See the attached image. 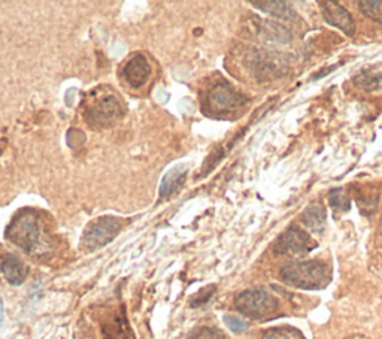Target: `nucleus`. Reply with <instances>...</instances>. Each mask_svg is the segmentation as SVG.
Segmentation results:
<instances>
[{
  "mask_svg": "<svg viewBox=\"0 0 382 339\" xmlns=\"http://www.w3.org/2000/svg\"><path fill=\"white\" fill-rule=\"evenodd\" d=\"M279 277L289 286L303 290H321L332 281L330 266L321 260L291 262L282 266Z\"/></svg>",
  "mask_w": 382,
  "mask_h": 339,
  "instance_id": "nucleus-2",
  "label": "nucleus"
},
{
  "mask_svg": "<svg viewBox=\"0 0 382 339\" xmlns=\"http://www.w3.org/2000/svg\"><path fill=\"white\" fill-rule=\"evenodd\" d=\"M247 99L243 94L236 91L224 79L212 84L208 91L204 93L203 108L204 111L212 115H226L238 111L245 105Z\"/></svg>",
  "mask_w": 382,
  "mask_h": 339,
  "instance_id": "nucleus-4",
  "label": "nucleus"
},
{
  "mask_svg": "<svg viewBox=\"0 0 382 339\" xmlns=\"http://www.w3.org/2000/svg\"><path fill=\"white\" fill-rule=\"evenodd\" d=\"M262 339H305V336L302 332L291 326H281L266 331Z\"/></svg>",
  "mask_w": 382,
  "mask_h": 339,
  "instance_id": "nucleus-16",
  "label": "nucleus"
},
{
  "mask_svg": "<svg viewBox=\"0 0 382 339\" xmlns=\"http://www.w3.org/2000/svg\"><path fill=\"white\" fill-rule=\"evenodd\" d=\"M122 74H125L126 83L132 88L139 90L148 83L149 75H151V64H149V60L142 54H134L133 57L126 62Z\"/></svg>",
  "mask_w": 382,
  "mask_h": 339,
  "instance_id": "nucleus-9",
  "label": "nucleus"
},
{
  "mask_svg": "<svg viewBox=\"0 0 382 339\" xmlns=\"http://www.w3.org/2000/svg\"><path fill=\"white\" fill-rule=\"evenodd\" d=\"M320 6L325 23L337 27L339 30H342L348 36L356 33V21H354L351 13L344 6H340L337 2H330V0L320 2Z\"/></svg>",
  "mask_w": 382,
  "mask_h": 339,
  "instance_id": "nucleus-8",
  "label": "nucleus"
},
{
  "mask_svg": "<svg viewBox=\"0 0 382 339\" xmlns=\"http://www.w3.org/2000/svg\"><path fill=\"white\" fill-rule=\"evenodd\" d=\"M121 230V222L114 217H102L93 222L83 236V247L87 251H94L111 242Z\"/></svg>",
  "mask_w": 382,
  "mask_h": 339,
  "instance_id": "nucleus-6",
  "label": "nucleus"
},
{
  "mask_svg": "<svg viewBox=\"0 0 382 339\" xmlns=\"http://www.w3.org/2000/svg\"><path fill=\"white\" fill-rule=\"evenodd\" d=\"M215 286H209V287H204L202 289L193 299H191V306H200L203 304H207L209 299H211V296L214 294L215 292Z\"/></svg>",
  "mask_w": 382,
  "mask_h": 339,
  "instance_id": "nucleus-21",
  "label": "nucleus"
},
{
  "mask_svg": "<svg viewBox=\"0 0 382 339\" xmlns=\"http://www.w3.org/2000/svg\"><path fill=\"white\" fill-rule=\"evenodd\" d=\"M253 6H255L257 9H260L269 16L275 17V18H281V20H296L297 13L296 11L291 8L290 4L282 2V0H265V2H251Z\"/></svg>",
  "mask_w": 382,
  "mask_h": 339,
  "instance_id": "nucleus-12",
  "label": "nucleus"
},
{
  "mask_svg": "<svg viewBox=\"0 0 382 339\" xmlns=\"http://www.w3.org/2000/svg\"><path fill=\"white\" fill-rule=\"evenodd\" d=\"M316 247L317 242L305 230L290 227L278 236L274 243V251L278 255H305Z\"/></svg>",
  "mask_w": 382,
  "mask_h": 339,
  "instance_id": "nucleus-7",
  "label": "nucleus"
},
{
  "mask_svg": "<svg viewBox=\"0 0 382 339\" xmlns=\"http://www.w3.org/2000/svg\"><path fill=\"white\" fill-rule=\"evenodd\" d=\"M224 323L226 326L235 333H242L248 329V323L236 316H224Z\"/></svg>",
  "mask_w": 382,
  "mask_h": 339,
  "instance_id": "nucleus-19",
  "label": "nucleus"
},
{
  "mask_svg": "<svg viewBox=\"0 0 382 339\" xmlns=\"http://www.w3.org/2000/svg\"><path fill=\"white\" fill-rule=\"evenodd\" d=\"M235 305L239 313L254 320L267 318L278 309V301L265 289L242 292L236 296Z\"/></svg>",
  "mask_w": 382,
  "mask_h": 339,
  "instance_id": "nucleus-5",
  "label": "nucleus"
},
{
  "mask_svg": "<svg viewBox=\"0 0 382 339\" xmlns=\"http://www.w3.org/2000/svg\"><path fill=\"white\" fill-rule=\"evenodd\" d=\"M329 202H330V207L335 211H339V212L349 211V197L345 193L344 188L332 190V192L329 193Z\"/></svg>",
  "mask_w": 382,
  "mask_h": 339,
  "instance_id": "nucleus-18",
  "label": "nucleus"
},
{
  "mask_svg": "<svg viewBox=\"0 0 382 339\" xmlns=\"http://www.w3.org/2000/svg\"><path fill=\"white\" fill-rule=\"evenodd\" d=\"M185 173H187V169H184L183 166L175 168L173 171H170L161 181L160 196L168 197L172 193H175L176 190H178L183 185V183L185 181Z\"/></svg>",
  "mask_w": 382,
  "mask_h": 339,
  "instance_id": "nucleus-13",
  "label": "nucleus"
},
{
  "mask_svg": "<svg viewBox=\"0 0 382 339\" xmlns=\"http://www.w3.org/2000/svg\"><path fill=\"white\" fill-rule=\"evenodd\" d=\"M4 324V301L2 297H0V328H2Z\"/></svg>",
  "mask_w": 382,
  "mask_h": 339,
  "instance_id": "nucleus-22",
  "label": "nucleus"
},
{
  "mask_svg": "<svg viewBox=\"0 0 382 339\" xmlns=\"http://www.w3.org/2000/svg\"><path fill=\"white\" fill-rule=\"evenodd\" d=\"M122 115V105L114 93L94 91L86 103V117L96 127L114 125Z\"/></svg>",
  "mask_w": 382,
  "mask_h": 339,
  "instance_id": "nucleus-3",
  "label": "nucleus"
},
{
  "mask_svg": "<svg viewBox=\"0 0 382 339\" xmlns=\"http://www.w3.org/2000/svg\"><path fill=\"white\" fill-rule=\"evenodd\" d=\"M6 238L29 254L42 253L47 246V238L44 235L40 217L36 211L24 209L13 217L6 227Z\"/></svg>",
  "mask_w": 382,
  "mask_h": 339,
  "instance_id": "nucleus-1",
  "label": "nucleus"
},
{
  "mask_svg": "<svg viewBox=\"0 0 382 339\" xmlns=\"http://www.w3.org/2000/svg\"><path fill=\"white\" fill-rule=\"evenodd\" d=\"M190 339H226V336L221 331H218V329L202 328L197 332H195V335Z\"/></svg>",
  "mask_w": 382,
  "mask_h": 339,
  "instance_id": "nucleus-20",
  "label": "nucleus"
},
{
  "mask_svg": "<svg viewBox=\"0 0 382 339\" xmlns=\"http://www.w3.org/2000/svg\"><path fill=\"white\" fill-rule=\"evenodd\" d=\"M263 33L267 35L270 40H275V42H279V44H286L291 40L290 32L281 24L274 23V21L263 23Z\"/></svg>",
  "mask_w": 382,
  "mask_h": 339,
  "instance_id": "nucleus-15",
  "label": "nucleus"
},
{
  "mask_svg": "<svg viewBox=\"0 0 382 339\" xmlns=\"http://www.w3.org/2000/svg\"><path fill=\"white\" fill-rule=\"evenodd\" d=\"M354 84L366 91L379 90L382 87V74L375 71H363L354 78Z\"/></svg>",
  "mask_w": 382,
  "mask_h": 339,
  "instance_id": "nucleus-14",
  "label": "nucleus"
},
{
  "mask_svg": "<svg viewBox=\"0 0 382 339\" xmlns=\"http://www.w3.org/2000/svg\"><path fill=\"white\" fill-rule=\"evenodd\" d=\"M0 270L5 277V280L11 284V286H20L27 278L29 269L18 259L17 255L8 254L5 259L0 263Z\"/></svg>",
  "mask_w": 382,
  "mask_h": 339,
  "instance_id": "nucleus-10",
  "label": "nucleus"
},
{
  "mask_svg": "<svg viewBox=\"0 0 382 339\" xmlns=\"http://www.w3.org/2000/svg\"><path fill=\"white\" fill-rule=\"evenodd\" d=\"M359 6L367 18L382 24V0H361Z\"/></svg>",
  "mask_w": 382,
  "mask_h": 339,
  "instance_id": "nucleus-17",
  "label": "nucleus"
},
{
  "mask_svg": "<svg viewBox=\"0 0 382 339\" xmlns=\"http://www.w3.org/2000/svg\"><path fill=\"white\" fill-rule=\"evenodd\" d=\"M300 222H302V224L308 230H311L312 234H323L327 222V214L324 207L318 202L311 203L309 207L305 208L302 215H300Z\"/></svg>",
  "mask_w": 382,
  "mask_h": 339,
  "instance_id": "nucleus-11",
  "label": "nucleus"
}]
</instances>
